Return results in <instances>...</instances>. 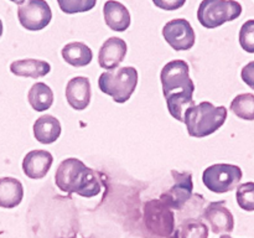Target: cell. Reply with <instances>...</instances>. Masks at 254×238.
I'll list each match as a JSON object with an SVG mask.
<instances>
[{"label":"cell","mask_w":254,"mask_h":238,"mask_svg":"<svg viewBox=\"0 0 254 238\" xmlns=\"http://www.w3.org/2000/svg\"><path fill=\"white\" fill-rule=\"evenodd\" d=\"M32 129L35 139L45 145L55 143L60 138L62 130L60 120L51 114H45L37 118Z\"/></svg>","instance_id":"obj_16"},{"label":"cell","mask_w":254,"mask_h":238,"mask_svg":"<svg viewBox=\"0 0 254 238\" xmlns=\"http://www.w3.org/2000/svg\"><path fill=\"white\" fill-rule=\"evenodd\" d=\"M128 46L121 37H109L103 42L98 52V63L104 69H114L124 61Z\"/></svg>","instance_id":"obj_13"},{"label":"cell","mask_w":254,"mask_h":238,"mask_svg":"<svg viewBox=\"0 0 254 238\" xmlns=\"http://www.w3.org/2000/svg\"><path fill=\"white\" fill-rule=\"evenodd\" d=\"M24 198V186L15 178H0V207L15 208Z\"/></svg>","instance_id":"obj_18"},{"label":"cell","mask_w":254,"mask_h":238,"mask_svg":"<svg viewBox=\"0 0 254 238\" xmlns=\"http://www.w3.org/2000/svg\"><path fill=\"white\" fill-rule=\"evenodd\" d=\"M241 77H242V81L251 89H254V61H251L250 63L243 67L241 71Z\"/></svg>","instance_id":"obj_27"},{"label":"cell","mask_w":254,"mask_h":238,"mask_svg":"<svg viewBox=\"0 0 254 238\" xmlns=\"http://www.w3.org/2000/svg\"><path fill=\"white\" fill-rule=\"evenodd\" d=\"M54 163V156L47 150H31L22 160V171L32 180H40L47 175Z\"/></svg>","instance_id":"obj_14"},{"label":"cell","mask_w":254,"mask_h":238,"mask_svg":"<svg viewBox=\"0 0 254 238\" xmlns=\"http://www.w3.org/2000/svg\"><path fill=\"white\" fill-rule=\"evenodd\" d=\"M17 19L24 29L40 31L51 22V7L46 0H26L17 7Z\"/></svg>","instance_id":"obj_8"},{"label":"cell","mask_w":254,"mask_h":238,"mask_svg":"<svg viewBox=\"0 0 254 238\" xmlns=\"http://www.w3.org/2000/svg\"><path fill=\"white\" fill-rule=\"evenodd\" d=\"M163 36L175 51H188L196 42L195 30L186 19H174L166 22L163 27Z\"/></svg>","instance_id":"obj_9"},{"label":"cell","mask_w":254,"mask_h":238,"mask_svg":"<svg viewBox=\"0 0 254 238\" xmlns=\"http://www.w3.org/2000/svg\"><path fill=\"white\" fill-rule=\"evenodd\" d=\"M55 182L61 191L77 193L82 197H94L101 191L96 171L77 158L64 159L55 174Z\"/></svg>","instance_id":"obj_2"},{"label":"cell","mask_w":254,"mask_h":238,"mask_svg":"<svg viewBox=\"0 0 254 238\" xmlns=\"http://www.w3.org/2000/svg\"><path fill=\"white\" fill-rule=\"evenodd\" d=\"M57 4L64 14H77L93 9L97 0H57Z\"/></svg>","instance_id":"obj_23"},{"label":"cell","mask_w":254,"mask_h":238,"mask_svg":"<svg viewBox=\"0 0 254 238\" xmlns=\"http://www.w3.org/2000/svg\"><path fill=\"white\" fill-rule=\"evenodd\" d=\"M163 93L169 113L176 120L184 121V113L195 104V83L190 77V66L184 60H173L160 72Z\"/></svg>","instance_id":"obj_1"},{"label":"cell","mask_w":254,"mask_h":238,"mask_svg":"<svg viewBox=\"0 0 254 238\" xmlns=\"http://www.w3.org/2000/svg\"><path fill=\"white\" fill-rule=\"evenodd\" d=\"M203 218L210 225L211 231L216 235L231 233L235 228V218L226 206V201L211 202L203 211Z\"/></svg>","instance_id":"obj_11"},{"label":"cell","mask_w":254,"mask_h":238,"mask_svg":"<svg viewBox=\"0 0 254 238\" xmlns=\"http://www.w3.org/2000/svg\"><path fill=\"white\" fill-rule=\"evenodd\" d=\"M242 5L236 0H202L197 9V20L208 30L222 26L238 19L242 14Z\"/></svg>","instance_id":"obj_5"},{"label":"cell","mask_w":254,"mask_h":238,"mask_svg":"<svg viewBox=\"0 0 254 238\" xmlns=\"http://www.w3.org/2000/svg\"><path fill=\"white\" fill-rule=\"evenodd\" d=\"M62 59L73 67H84L93 60V52L91 47L83 42H69L61 50Z\"/></svg>","instance_id":"obj_19"},{"label":"cell","mask_w":254,"mask_h":238,"mask_svg":"<svg viewBox=\"0 0 254 238\" xmlns=\"http://www.w3.org/2000/svg\"><path fill=\"white\" fill-rule=\"evenodd\" d=\"M2 31H4V26H2V21L0 20V37L2 36Z\"/></svg>","instance_id":"obj_29"},{"label":"cell","mask_w":254,"mask_h":238,"mask_svg":"<svg viewBox=\"0 0 254 238\" xmlns=\"http://www.w3.org/2000/svg\"><path fill=\"white\" fill-rule=\"evenodd\" d=\"M240 45L246 52L254 54V19L247 20L240 30Z\"/></svg>","instance_id":"obj_25"},{"label":"cell","mask_w":254,"mask_h":238,"mask_svg":"<svg viewBox=\"0 0 254 238\" xmlns=\"http://www.w3.org/2000/svg\"><path fill=\"white\" fill-rule=\"evenodd\" d=\"M138 71L133 66L117 67L103 72L98 78V87L116 103H126L136 89Z\"/></svg>","instance_id":"obj_4"},{"label":"cell","mask_w":254,"mask_h":238,"mask_svg":"<svg viewBox=\"0 0 254 238\" xmlns=\"http://www.w3.org/2000/svg\"><path fill=\"white\" fill-rule=\"evenodd\" d=\"M237 203L242 210L254 211V182H245L240 185L236 191Z\"/></svg>","instance_id":"obj_24"},{"label":"cell","mask_w":254,"mask_h":238,"mask_svg":"<svg viewBox=\"0 0 254 238\" xmlns=\"http://www.w3.org/2000/svg\"><path fill=\"white\" fill-rule=\"evenodd\" d=\"M228 111L225 106L216 107L205 101L190 106L184 113V123L190 136L205 138L216 133L227 119Z\"/></svg>","instance_id":"obj_3"},{"label":"cell","mask_w":254,"mask_h":238,"mask_svg":"<svg viewBox=\"0 0 254 238\" xmlns=\"http://www.w3.org/2000/svg\"><path fill=\"white\" fill-rule=\"evenodd\" d=\"M242 169L233 164H213L205 169L202 182L210 191L226 193L235 190L242 180Z\"/></svg>","instance_id":"obj_6"},{"label":"cell","mask_w":254,"mask_h":238,"mask_svg":"<svg viewBox=\"0 0 254 238\" xmlns=\"http://www.w3.org/2000/svg\"><path fill=\"white\" fill-rule=\"evenodd\" d=\"M144 222L150 232L160 237H170L175 231V217L171 208L161 198L144 206Z\"/></svg>","instance_id":"obj_7"},{"label":"cell","mask_w":254,"mask_h":238,"mask_svg":"<svg viewBox=\"0 0 254 238\" xmlns=\"http://www.w3.org/2000/svg\"><path fill=\"white\" fill-rule=\"evenodd\" d=\"M27 101L34 111L45 112L54 103V92L44 82H36L29 89Z\"/></svg>","instance_id":"obj_20"},{"label":"cell","mask_w":254,"mask_h":238,"mask_svg":"<svg viewBox=\"0 0 254 238\" xmlns=\"http://www.w3.org/2000/svg\"><path fill=\"white\" fill-rule=\"evenodd\" d=\"M180 238H208V227L202 221L190 218L181 226Z\"/></svg>","instance_id":"obj_22"},{"label":"cell","mask_w":254,"mask_h":238,"mask_svg":"<svg viewBox=\"0 0 254 238\" xmlns=\"http://www.w3.org/2000/svg\"><path fill=\"white\" fill-rule=\"evenodd\" d=\"M92 87L87 77L77 76L69 79L66 86V99L74 111H83L91 103Z\"/></svg>","instance_id":"obj_12"},{"label":"cell","mask_w":254,"mask_h":238,"mask_svg":"<svg viewBox=\"0 0 254 238\" xmlns=\"http://www.w3.org/2000/svg\"><path fill=\"white\" fill-rule=\"evenodd\" d=\"M153 2L159 9L174 11V10L181 9L186 4V0H153Z\"/></svg>","instance_id":"obj_26"},{"label":"cell","mask_w":254,"mask_h":238,"mask_svg":"<svg viewBox=\"0 0 254 238\" xmlns=\"http://www.w3.org/2000/svg\"><path fill=\"white\" fill-rule=\"evenodd\" d=\"M171 175L174 178V185L164 192L160 198L170 208L181 210L192 196V175L190 173H180L176 170L171 171Z\"/></svg>","instance_id":"obj_10"},{"label":"cell","mask_w":254,"mask_h":238,"mask_svg":"<svg viewBox=\"0 0 254 238\" xmlns=\"http://www.w3.org/2000/svg\"><path fill=\"white\" fill-rule=\"evenodd\" d=\"M104 21L113 31L123 32L130 26V12L124 4L117 0H107L103 6Z\"/></svg>","instance_id":"obj_15"},{"label":"cell","mask_w":254,"mask_h":238,"mask_svg":"<svg viewBox=\"0 0 254 238\" xmlns=\"http://www.w3.org/2000/svg\"><path fill=\"white\" fill-rule=\"evenodd\" d=\"M230 109L243 120H254V94H238L231 102Z\"/></svg>","instance_id":"obj_21"},{"label":"cell","mask_w":254,"mask_h":238,"mask_svg":"<svg viewBox=\"0 0 254 238\" xmlns=\"http://www.w3.org/2000/svg\"><path fill=\"white\" fill-rule=\"evenodd\" d=\"M51 71V64L44 60L25 59L17 60L10 64V72L17 77H27V78H41Z\"/></svg>","instance_id":"obj_17"},{"label":"cell","mask_w":254,"mask_h":238,"mask_svg":"<svg viewBox=\"0 0 254 238\" xmlns=\"http://www.w3.org/2000/svg\"><path fill=\"white\" fill-rule=\"evenodd\" d=\"M10 1H12V2H15V4H17V5H21L22 2L25 1V0H10Z\"/></svg>","instance_id":"obj_28"},{"label":"cell","mask_w":254,"mask_h":238,"mask_svg":"<svg viewBox=\"0 0 254 238\" xmlns=\"http://www.w3.org/2000/svg\"><path fill=\"white\" fill-rule=\"evenodd\" d=\"M220 238H233V237H231L230 235H227V233H226V235H222V236H221Z\"/></svg>","instance_id":"obj_30"},{"label":"cell","mask_w":254,"mask_h":238,"mask_svg":"<svg viewBox=\"0 0 254 238\" xmlns=\"http://www.w3.org/2000/svg\"><path fill=\"white\" fill-rule=\"evenodd\" d=\"M61 238H64V237H61ZM71 238H74V237H71Z\"/></svg>","instance_id":"obj_31"}]
</instances>
